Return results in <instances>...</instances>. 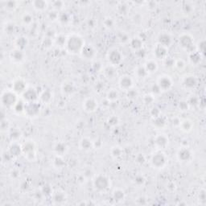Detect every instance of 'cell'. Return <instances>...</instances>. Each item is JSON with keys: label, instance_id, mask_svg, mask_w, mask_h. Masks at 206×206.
I'll use <instances>...</instances> for the list:
<instances>
[{"label": "cell", "instance_id": "obj_1", "mask_svg": "<svg viewBox=\"0 0 206 206\" xmlns=\"http://www.w3.org/2000/svg\"><path fill=\"white\" fill-rule=\"evenodd\" d=\"M67 47L71 52L77 53L84 48L83 41L79 36H72L67 40Z\"/></svg>", "mask_w": 206, "mask_h": 206}, {"label": "cell", "instance_id": "obj_4", "mask_svg": "<svg viewBox=\"0 0 206 206\" xmlns=\"http://www.w3.org/2000/svg\"><path fill=\"white\" fill-rule=\"evenodd\" d=\"M152 164L156 167H161L165 164L166 163V158L162 153H157L152 157L151 159Z\"/></svg>", "mask_w": 206, "mask_h": 206}, {"label": "cell", "instance_id": "obj_24", "mask_svg": "<svg viewBox=\"0 0 206 206\" xmlns=\"http://www.w3.org/2000/svg\"><path fill=\"white\" fill-rule=\"evenodd\" d=\"M63 90H64V91H65L66 93H72V92H73V88H72V86L70 84L65 85V86H64Z\"/></svg>", "mask_w": 206, "mask_h": 206}, {"label": "cell", "instance_id": "obj_27", "mask_svg": "<svg viewBox=\"0 0 206 206\" xmlns=\"http://www.w3.org/2000/svg\"><path fill=\"white\" fill-rule=\"evenodd\" d=\"M89 143H90V141L86 139H84L83 140L81 141V146L83 147V149H90V146H87V144H89Z\"/></svg>", "mask_w": 206, "mask_h": 206}, {"label": "cell", "instance_id": "obj_10", "mask_svg": "<svg viewBox=\"0 0 206 206\" xmlns=\"http://www.w3.org/2000/svg\"><path fill=\"white\" fill-rule=\"evenodd\" d=\"M155 53V56L158 57V58H159V59H161V58H164V57H166V55H167V50H166V48L164 47V46H162V45H159L158 46L156 47Z\"/></svg>", "mask_w": 206, "mask_h": 206}, {"label": "cell", "instance_id": "obj_20", "mask_svg": "<svg viewBox=\"0 0 206 206\" xmlns=\"http://www.w3.org/2000/svg\"><path fill=\"white\" fill-rule=\"evenodd\" d=\"M143 45V41L141 40L140 38H134L132 40L131 46L135 49H141V45Z\"/></svg>", "mask_w": 206, "mask_h": 206}, {"label": "cell", "instance_id": "obj_26", "mask_svg": "<svg viewBox=\"0 0 206 206\" xmlns=\"http://www.w3.org/2000/svg\"><path fill=\"white\" fill-rule=\"evenodd\" d=\"M121 152H122V151L119 149V147H113V149L112 150V155L118 157V156L121 155Z\"/></svg>", "mask_w": 206, "mask_h": 206}, {"label": "cell", "instance_id": "obj_16", "mask_svg": "<svg viewBox=\"0 0 206 206\" xmlns=\"http://www.w3.org/2000/svg\"><path fill=\"white\" fill-rule=\"evenodd\" d=\"M24 88H25V85H24V82L22 81L19 80L14 84V90L15 92H23Z\"/></svg>", "mask_w": 206, "mask_h": 206}, {"label": "cell", "instance_id": "obj_18", "mask_svg": "<svg viewBox=\"0 0 206 206\" xmlns=\"http://www.w3.org/2000/svg\"><path fill=\"white\" fill-rule=\"evenodd\" d=\"M105 74L107 77L108 78H112L115 75L116 72H115V69H113V66H109L106 69H105Z\"/></svg>", "mask_w": 206, "mask_h": 206}, {"label": "cell", "instance_id": "obj_21", "mask_svg": "<svg viewBox=\"0 0 206 206\" xmlns=\"http://www.w3.org/2000/svg\"><path fill=\"white\" fill-rule=\"evenodd\" d=\"M10 151H11V154L12 155H18V152H16V151H19V152L20 153V146H19V145H17L16 144H12V146H11V149H10Z\"/></svg>", "mask_w": 206, "mask_h": 206}, {"label": "cell", "instance_id": "obj_6", "mask_svg": "<svg viewBox=\"0 0 206 206\" xmlns=\"http://www.w3.org/2000/svg\"><path fill=\"white\" fill-rule=\"evenodd\" d=\"M120 87L123 89V90H128L133 85V81H132L131 78L128 77V76H125L123 78H121L120 80Z\"/></svg>", "mask_w": 206, "mask_h": 206}, {"label": "cell", "instance_id": "obj_12", "mask_svg": "<svg viewBox=\"0 0 206 206\" xmlns=\"http://www.w3.org/2000/svg\"><path fill=\"white\" fill-rule=\"evenodd\" d=\"M33 5H34V8L37 11H45L47 8V3L45 1H35L33 2Z\"/></svg>", "mask_w": 206, "mask_h": 206}, {"label": "cell", "instance_id": "obj_5", "mask_svg": "<svg viewBox=\"0 0 206 206\" xmlns=\"http://www.w3.org/2000/svg\"><path fill=\"white\" fill-rule=\"evenodd\" d=\"M108 57H109V60L111 61L112 65H118L122 60V54L120 53L119 51H118V50L111 51V53H109Z\"/></svg>", "mask_w": 206, "mask_h": 206}, {"label": "cell", "instance_id": "obj_11", "mask_svg": "<svg viewBox=\"0 0 206 206\" xmlns=\"http://www.w3.org/2000/svg\"><path fill=\"white\" fill-rule=\"evenodd\" d=\"M155 143L159 146L164 147V146L167 145V143H168V140H167V138L164 136V134H159L155 139Z\"/></svg>", "mask_w": 206, "mask_h": 206}, {"label": "cell", "instance_id": "obj_9", "mask_svg": "<svg viewBox=\"0 0 206 206\" xmlns=\"http://www.w3.org/2000/svg\"><path fill=\"white\" fill-rule=\"evenodd\" d=\"M11 58L14 61L16 62H20L24 60V53L23 52L19 50V49H16L15 51H13L11 54Z\"/></svg>", "mask_w": 206, "mask_h": 206}, {"label": "cell", "instance_id": "obj_3", "mask_svg": "<svg viewBox=\"0 0 206 206\" xmlns=\"http://www.w3.org/2000/svg\"><path fill=\"white\" fill-rule=\"evenodd\" d=\"M109 179L104 176H99L94 180V184H95L96 188L101 189V190H104L106 188H108L109 186Z\"/></svg>", "mask_w": 206, "mask_h": 206}, {"label": "cell", "instance_id": "obj_15", "mask_svg": "<svg viewBox=\"0 0 206 206\" xmlns=\"http://www.w3.org/2000/svg\"><path fill=\"white\" fill-rule=\"evenodd\" d=\"M179 159H181L182 161H186L188 160V158L190 157V152L188 151V150L183 149L181 150L179 152Z\"/></svg>", "mask_w": 206, "mask_h": 206}, {"label": "cell", "instance_id": "obj_7", "mask_svg": "<svg viewBox=\"0 0 206 206\" xmlns=\"http://www.w3.org/2000/svg\"><path fill=\"white\" fill-rule=\"evenodd\" d=\"M158 85L160 90H167L172 85V81L167 77H162V78H160L159 81Z\"/></svg>", "mask_w": 206, "mask_h": 206}, {"label": "cell", "instance_id": "obj_17", "mask_svg": "<svg viewBox=\"0 0 206 206\" xmlns=\"http://www.w3.org/2000/svg\"><path fill=\"white\" fill-rule=\"evenodd\" d=\"M145 69H146V70L147 71V72H155V69H157V64H156V62H155V61L151 60L149 62L146 63V68H145Z\"/></svg>", "mask_w": 206, "mask_h": 206}, {"label": "cell", "instance_id": "obj_22", "mask_svg": "<svg viewBox=\"0 0 206 206\" xmlns=\"http://www.w3.org/2000/svg\"><path fill=\"white\" fill-rule=\"evenodd\" d=\"M6 8L8 10H14L17 7V3L15 1H8L6 3Z\"/></svg>", "mask_w": 206, "mask_h": 206}, {"label": "cell", "instance_id": "obj_14", "mask_svg": "<svg viewBox=\"0 0 206 206\" xmlns=\"http://www.w3.org/2000/svg\"><path fill=\"white\" fill-rule=\"evenodd\" d=\"M159 40V45H162V46H164V47H166V46H168L169 43H170L171 39L169 36H167V35H166V34H164V35L160 36Z\"/></svg>", "mask_w": 206, "mask_h": 206}, {"label": "cell", "instance_id": "obj_13", "mask_svg": "<svg viewBox=\"0 0 206 206\" xmlns=\"http://www.w3.org/2000/svg\"><path fill=\"white\" fill-rule=\"evenodd\" d=\"M179 42L181 43V45H182L183 47H184V48H186V45H187L188 48L192 46V39L188 36H182V37L179 39Z\"/></svg>", "mask_w": 206, "mask_h": 206}, {"label": "cell", "instance_id": "obj_2", "mask_svg": "<svg viewBox=\"0 0 206 206\" xmlns=\"http://www.w3.org/2000/svg\"><path fill=\"white\" fill-rule=\"evenodd\" d=\"M2 102L5 106H14L16 104V96L11 92H6L2 96Z\"/></svg>", "mask_w": 206, "mask_h": 206}, {"label": "cell", "instance_id": "obj_8", "mask_svg": "<svg viewBox=\"0 0 206 206\" xmlns=\"http://www.w3.org/2000/svg\"><path fill=\"white\" fill-rule=\"evenodd\" d=\"M83 107H85V111L88 112H93L97 108V103L93 98H89L85 102Z\"/></svg>", "mask_w": 206, "mask_h": 206}, {"label": "cell", "instance_id": "obj_25", "mask_svg": "<svg viewBox=\"0 0 206 206\" xmlns=\"http://www.w3.org/2000/svg\"><path fill=\"white\" fill-rule=\"evenodd\" d=\"M32 19H33L32 17L29 14L25 15L24 16V18H23V21H24V23L25 24H30V23H32Z\"/></svg>", "mask_w": 206, "mask_h": 206}, {"label": "cell", "instance_id": "obj_19", "mask_svg": "<svg viewBox=\"0 0 206 206\" xmlns=\"http://www.w3.org/2000/svg\"><path fill=\"white\" fill-rule=\"evenodd\" d=\"M16 45L18 46V49L21 50L22 48H24L27 45V39L24 37H19L17 41H16Z\"/></svg>", "mask_w": 206, "mask_h": 206}, {"label": "cell", "instance_id": "obj_28", "mask_svg": "<svg viewBox=\"0 0 206 206\" xmlns=\"http://www.w3.org/2000/svg\"><path fill=\"white\" fill-rule=\"evenodd\" d=\"M52 5L55 8H60L61 6H63L64 5V3L63 2H60V1H56V2H53L52 3Z\"/></svg>", "mask_w": 206, "mask_h": 206}, {"label": "cell", "instance_id": "obj_23", "mask_svg": "<svg viewBox=\"0 0 206 206\" xmlns=\"http://www.w3.org/2000/svg\"><path fill=\"white\" fill-rule=\"evenodd\" d=\"M118 93H117L115 90L111 91V92H109V93H108V98L111 100V101L116 100L118 98Z\"/></svg>", "mask_w": 206, "mask_h": 206}]
</instances>
